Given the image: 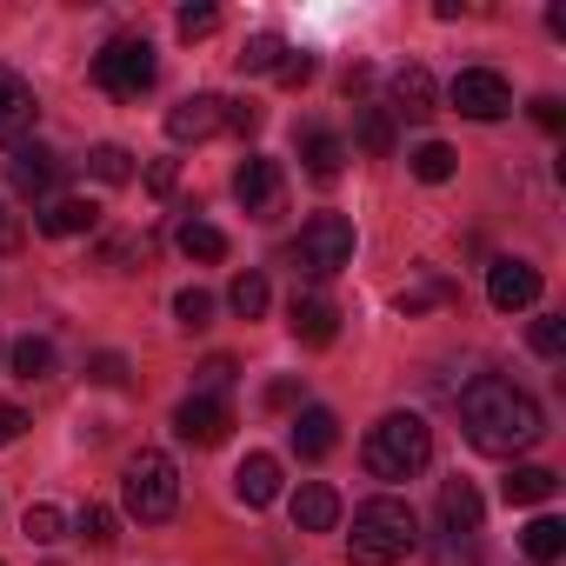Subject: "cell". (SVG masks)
Segmentation results:
<instances>
[{
	"mask_svg": "<svg viewBox=\"0 0 566 566\" xmlns=\"http://www.w3.org/2000/svg\"><path fill=\"white\" fill-rule=\"evenodd\" d=\"M460 427H467V447H473V453L513 460V453H526V447L546 433V413H539V400L520 394L513 380L480 374V380L460 394Z\"/></svg>",
	"mask_w": 566,
	"mask_h": 566,
	"instance_id": "cell-1",
	"label": "cell"
},
{
	"mask_svg": "<svg viewBox=\"0 0 566 566\" xmlns=\"http://www.w3.org/2000/svg\"><path fill=\"white\" fill-rule=\"evenodd\" d=\"M413 546H420V520H413L407 500L380 493V500H367L354 513V533H347V559L354 566H400Z\"/></svg>",
	"mask_w": 566,
	"mask_h": 566,
	"instance_id": "cell-2",
	"label": "cell"
},
{
	"mask_svg": "<svg viewBox=\"0 0 566 566\" xmlns=\"http://www.w3.org/2000/svg\"><path fill=\"white\" fill-rule=\"evenodd\" d=\"M360 460H367L374 480H413V473H427V460H433V427H427L420 413H387L380 427H367Z\"/></svg>",
	"mask_w": 566,
	"mask_h": 566,
	"instance_id": "cell-3",
	"label": "cell"
},
{
	"mask_svg": "<svg viewBox=\"0 0 566 566\" xmlns=\"http://www.w3.org/2000/svg\"><path fill=\"white\" fill-rule=\"evenodd\" d=\"M120 493H127V513H134V520L160 526V520H174V506H180V467H174L160 447H140V453L127 460V473H120Z\"/></svg>",
	"mask_w": 566,
	"mask_h": 566,
	"instance_id": "cell-4",
	"label": "cell"
},
{
	"mask_svg": "<svg viewBox=\"0 0 566 566\" xmlns=\"http://www.w3.org/2000/svg\"><path fill=\"white\" fill-rule=\"evenodd\" d=\"M154 74H160V61H154V48L134 41V34H120V41H107V48L94 54V87L114 94V101H140V94L154 87Z\"/></svg>",
	"mask_w": 566,
	"mask_h": 566,
	"instance_id": "cell-5",
	"label": "cell"
},
{
	"mask_svg": "<svg viewBox=\"0 0 566 566\" xmlns=\"http://www.w3.org/2000/svg\"><path fill=\"white\" fill-rule=\"evenodd\" d=\"M294 266L314 280H334L340 266H354V220L347 213H314L294 240Z\"/></svg>",
	"mask_w": 566,
	"mask_h": 566,
	"instance_id": "cell-6",
	"label": "cell"
},
{
	"mask_svg": "<svg viewBox=\"0 0 566 566\" xmlns=\"http://www.w3.org/2000/svg\"><path fill=\"white\" fill-rule=\"evenodd\" d=\"M447 101H453V114H467V120H506V114H513V87H506L493 67H467V74L447 87Z\"/></svg>",
	"mask_w": 566,
	"mask_h": 566,
	"instance_id": "cell-7",
	"label": "cell"
},
{
	"mask_svg": "<svg viewBox=\"0 0 566 566\" xmlns=\"http://www.w3.org/2000/svg\"><path fill=\"white\" fill-rule=\"evenodd\" d=\"M280 193H287V180H280V160L247 154L240 174H233V200H240L253 220H273V213H280Z\"/></svg>",
	"mask_w": 566,
	"mask_h": 566,
	"instance_id": "cell-8",
	"label": "cell"
},
{
	"mask_svg": "<svg viewBox=\"0 0 566 566\" xmlns=\"http://www.w3.org/2000/svg\"><path fill=\"white\" fill-rule=\"evenodd\" d=\"M174 433H180L187 447H220V440L233 433V407H227L220 394H193V400L174 407Z\"/></svg>",
	"mask_w": 566,
	"mask_h": 566,
	"instance_id": "cell-9",
	"label": "cell"
},
{
	"mask_svg": "<svg viewBox=\"0 0 566 566\" xmlns=\"http://www.w3.org/2000/svg\"><path fill=\"white\" fill-rule=\"evenodd\" d=\"M213 134H227V101L220 94H187L180 107H167V140L174 147H200V140H213Z\"/></svg>",
	"mask_w": 566,
	"mask_h": 566,
	"instance_id": "cell-10",
	"label": "cell"
},
{
	"mask_svg": "<svg viewBox=\"0 0 566 566\" xmlns=\"http://www.w3.org/2000/svg\"><path fill=\"white\" fill-rule=\"evenodd\" d=\"M34 114H41V101H34V87L14 74V67H0V147H21L28 134H34Z\"/></svg>",
	"mask_w": 566,
	"mask_h": 566,
	"instance_id": "cell-11",
	"label": "cell"
},
{
	"mask_svg": "<svg viewBox=\"0 0 566 566\" xmlns=\"http://www.w3.org/2000/svg\"><path fill=\"white\" fill-rule=\"evenodd\" d=\"M486 301H493L500 314L533 307V301H539V266H526V260H493V266H486Z\"/></svg>",
	"mask_w": 566,
	"mask_h": 566,
	"instance_id": "cell-12",
	"label": "cell"
},
{
	"mask_svg": "<svg viewBox=\"0 0 566 566\" xmlns=\"http://www.w3.org/2000/svg\"><path fill=\"white\" fill-rule=\"evenodd\" d=\"M54 180H61V160L48 154V147H14L8 154V187L14 193H28V200H41V193H54Z\"/></svg>",
	"mask_w": 566,
	"mask_h": 566,
	"instance_id": "cell-13",
	"label": "cell"
},
{
	"mask_svg": "<svg viewBox=\"0 0 566 566\" xmlns=\"http://www.w3.org/2000/svg\"><path fill=\"white\" fill-rule=\"evenodd\" d=\"M287 327H294V340H301V347H334L340 314H334V301H321V294H294Z\"/></svg>",
	"mask_w": 566,
	"mask_h": 566,
	"instance_id": "cell-14",
	"label": "cell"
},
{
	"mask_svg": "<svg viewBox=\"0 0 566 566\" xmlns=\"http://www.w3.org/2000/svg\"><path fill=\"white\" fill-rule=\"evenodd\" d=\"M433 74L420 67V61H407V67H394V107L387 114H400V120H427L433 114Z\"/></svg>",
	"mask_w": 566,
	"mask_h": 566,
	"instance_id": "cell-15",
	"label": "cell"
},
{
	"mask_svg": "<svg viewBox=\"0 0 566 566\" xmlns=\"http://www.w3.org/2000/svg\"><path fill=\"white\" fill-rule=\"evenodd\" d=\"M34 227H41L48 240H74V233H94V227H101V207L67 193V200H48V207L34 213Z\"/></svg>",
	"mask_w": 566,
	"mask_h": 566,
	"instance_id": "cell-16",
	"label": "cell"
},
{
	"mask_svg": "<svg viewBox=\"0 0 566 566\" xmlns=\"http://www.w3.org/2000/svg\"><path fill=\"white\" fill-rule=\"evenodd\" d=\"M287 433H294V453H301V460H327V453L340 447V420H334L327 407H301Z\"/></svg>",
	"mask_w": 566,
	"mask_h": 566,
	"instance_id": "cell-17",
	"label": "cell"
},
{
	"mask_svg": "<svg viewBox=\"0 0 566 566\" xmlns=\"http://www.w3.org/2000/svg\"><path fill=\"white\" fill-rule=\"evenodd\" d=\"M440 533L447 539H473L480 533V493H473V480H447L440 486Z\"/></svg>",
	"mask_w": 566,
	"mask_h": 566,
	"instance_id": "cell-18",
	"label": "cell"
},
{
	"mask_svg": "<svg viewBox=\"0 0 566 566\" xmlns=\"http://www.w3.org/2000/svg\"><path fill=\"white\" fill-rule=\"evenodd\" d=\"M294 526H301V533H334V526H340V493H334L327 480H307V486L294 493Z\"/></svg>",
	"mask_w": 566,
	"mask_h": 566,
	"instance_id": "cell-19",
	"label": "cell"
},
{
	"mask_svg": "<svg viewBox=\"0 0 566 566\" xmlns=\"http://www.w3.org/2000/svg\"><path fill=\"white\" fill-rule=\"evenodd\" d=\"M233 493H240L247 506H273V500H280V460H273V453H247L240 473H233Z\"/></svg>",
	"mask_w": 566,
	"mask_h": 566,
	"instance_id": "cell-20",
	"label": "cell"
},
{
	"mask_svg": "<svg viewBox=\"0 0 566 566\" xmlns=\"http://www.w3.org/2000/svg\"><path fill=\"white\" fill-rule=\"evenodd\" d=\"M559 493V473L553 467H513L506 480H500V500L506 506H539V500H553Z\"/></svg>",
	"mask_w": 566,
	"mask_h": 566,
	"instance_id": "cell-21",
	"label": "cell"
},
{
	"mask_svg": "<svg viewBox=\"0 0 566 566\" xmlns=\"http://www.w3.org/2000/svg\"><path fill=\"white\" fill-rule=\"evenodd\" d=\"M301 160H307V174L314 180H340V167H347V147H340V134H301Z\"/></svg>",
	"mask_w": 566,
	"mask_h": 566,
	"instance_id": "cell-22",
	"label": "cell"
},
{
	"mask_svg": "<svg viewBox=\"0 0 566 566\" xmlns=\"http://www.w3.org/2000/svg\"><path fill=\"white\" fill-rule=\"evenodd\" d=\"M520 546H526V559L533 566H553L559 553H566V520H553V513H539L526 533H520Z\"/></svg>",
	"mask_w": 566,
	"mask_h": 566,
	"instance_id": "cell-23",
	"label": "cell"
},
{
	"mask_svg": "<svg viewBox=\"0 0 566 566\" xmlns=\"http://www.w3.org/2000/svg\"><path fill=\"white\" fill-rule=\"evenodd\" d=\"M266 301H273V287H266V273H233V287H227V307L240 314V321H260L266 314Z\"/></svg>",
	"mask_w": 566,
	"mask_h": 566,
	"instance_id": "cell-24",
	"label": "cell"
},
{
	"mask_svg": "<svg viewBox=\"0 0 566 566\" xmlns=\"http://www.w3.org/2000/svg\"><path fill=\"white\" fill-rule=\"evenodd\" d=\"M180 253L213 266V260H227V233H220L213 220H187V227H180Z\"/></svg>",
	"mask_w": 566,
	"mask_h": 566,
	"instance_id": "cell-25",
	"label": "cell"
},
{
	"mask_svg": "<svg viewBox=\"0 0 566 566\" xmlns=\"http://www.w3.org/2000/svg\"><path fill=\"white\" fill-rule=\"evenodd\" d=\"M413 174H420L427 187H440V180L460 174V154H453L447 140H427V147H413Z\"/></svg>",
	"mask_w": 566,
	"mask_h": 566,
	"instance_id": "cell-26",
	"label": "cell"
},
{
	"mask_svg": "<svg viewBox=\"0 0 566 566\" xmlns=\"http://www.w3.org/2000/svg\"><path fill=\"white\" fill-rule=\"evenodd\" d=\"M280 54H287V41H280V34H253V41L233 54V67H240V74H273Z\"/></svg>",
	"mask_w": 566,
	"mask_h": 566,
	"instance_id": "cell-27",
	"label": "cell"
},
{
	"mask_svg": "<svg viewBox=\"0 0 566 566\" xmlns=\"http://www.w3.org/2000/svg\"><path fill=\"white\" fill-rule=\"evenodd\" d=\"M87 167H94V180H107V187H127V180H134V154L114 147V140H101V147L87 154Z\"/></svg>",
	"mask_w": 566,
	"mask_h": 566,
	"instance_id": "cell-28",
	"label": "cell"
},
{
	"mask_svg": "<svg viewBox=\"0 0 566 566\" xmlns=\"http://www.w3.org/2000/svg\"><path fill=\"white\" fill-rule=\"evenodd\" d=\"M14 374H21V380H48V374H54V347L34 340V334L14 340Z\"/></svg>",
	"mask_w": 566,
	"mask_h": 566,
	"instance_id": "cell-29",
	"label": "cell"
},
{
	"mask_svg": "<svg viewBox=\"0 0 566 566\" xmlns=\"http://www.w3.org/2000/svg\"><path fill=\"white\" fill-rule=\"evenodd\" d=\"M360 147L367 154H394V114L387 107H367L360 114Z\"/></svg>",
	"mask_w": 566,
	"mask_h": 566,
	"instance_id": "cell-30",
	"label": "cell"
},
{
	"mask_svg": "<svg viewBox=\"0 0 566 566\" xmlns=\"http://www.w3.org/2000/svg\"><path fill=\"white\" fill-rule=\"evenodd\" d=\"M526 340H533V354H539V360H559V354H566V321H559V314H539Z\"/></svg>",
	"mask_w": 566,
	"mask_h": 566,
	"instance_id": "cell-31",
	"label": "cell"
},
{
	"mask_svg": "<svg viewBox=\"0 0 566 566\" xmlns=\"http://www.w3.org/2000/svg\"><path fill=\"white\" fill-rule=\"evenodd\" d=\"M174 314H180V327H207L213 321V294L207 287H180L174 294Z\"/></svg>",
	"mask_w": 566,
	"mask_h": 566,
	"instance_id": "cell-32",
	"label": "cell"
},
{
	"mask_svg": "<svg viewBox=\"0 0 566 566\" xmlns=\"http://www.w3.org/2000/svg\"><path fill=\"white\" fill-rule=\"evenodd\" d=\"M21 526H28V539H34V546H54L67 520H61V506H48V500H41V506H28V520H21Z\"/></svg>",
	"mask_w": 566,
	"mask_h": 566,
	"instance_id": "cell-33",
	"label": "cell"
},
{
	"mask_svg": "<svg viewBox=\"0 0 566 566\" xmlns=\"http://www.w3.org/2000/svg\"><path fill=\"white\" fill-rule=\"evenodd\" d=\"M174 28H180V41H207V34L220 28V8H180Z\"/></svg>",
	"mask_w": 566,
	"mask_h": 566,
	"instance_id": "cell-34",
	"label": "cell"
},
{
	"mask_svg": "<svg viewBox=\"0 0 566 566\" xmlns=\"http://www.w3.org/2000/svg\"><path fill=\"white\" fill-rule=\"evenodd\" d=\"M74 526H81V539H87V546H114V513H107V506H87Z\"/></svg>",
	"mask_w": 566,
	"mask_h": 566,
	"instance_id": "cell-35",
	"label": "cell"
},
{
	"mask_svg": "<svg viewBox=\"0 0 566 566\" xmlns=\"http://www.w3.org/2000/svg\"><path fill=\"white\" fill-rule=\"evenodd\" d=\"M273 81H280V87H307V81H314V54H280Z\"/></svg>",
	"mask_w": 566,
	"mask_h": 566,
	"instance_id": "cell-36",
	"label": "cell"
},
{
	"mask_svg": "<svg viewBox=\"0 0 566 566\" xmlns=\"http://www.w3.org/2000/svg\"><path fill=\"white\" fill-rule=\"evenodd\" d=\"M260 120H266V114H260L253 101H227V127H233V134H253Z\"/></svg>",
	"mask_w": 566,
	"mask_h": 566,
	"instance_id": "cell-37",
	"label": "cell"
},
{
	"mask_svg": "<svg viewBox=\"0 0 566 566\" xmlns=\"http://www.w3.org/2000/svg\"><path fill=\"white\" fill-rule=\"evenodd\" d=\"M533 120H539L546 134H559V127H566V107H559L553 94H539V101H533Z\"/></svg>",
	"mask_w": 566,
	"mask_h": 566,
	"instance_id": "cell-38",
	"label": "cell"
},
{
	"mask_svg": "<svg viewBox=\"0 0 566 566\" xmlns=\"http://www.w3.org/2000/svg\"><path fill=\"white\" fill-rule=\"evenodd\" d=\"M94 380H101V387H120V380H127L120 354H101V360H94Z\"/></svg>",
	"mask_w": 566,
	"mask_h": 566,
	"instance_id": "cell-39",
	"label": "cell"
},
{
	"mask_svg": "<svg viewBox=\"0 0 566 566\" xmlns=\"http://www.w3.org/2000/svg\"><path fill=\"white\" fill-rule=\"evenodd\" d=\"M200 380H207V394H227V380H233V360H207V367H200Z\"/></svg>",
	"mask_w": 566,
	"mask_h": 566,
	"instance_id": "cell-40",
	"label": "cell"
},
{
	"mask_svg": "<svg viewBox=\"0 0 566 566\" xmlns=\"http://www.w3.org/2000/svg\"><path fill=\"white\" fill-rule=\"evenodd\" d=\"M21 427H28V413H21V407H0V447H14V440H21Z\"/></svg>",
	"mask_w": 566,
	"mask_h": 566,
	"instance_id": "cell-41",
	"label": "cell"
},
{
	"mask_svg": "<svg viewBox=\"0 0 566 566\" xmlns=\"http://www.w3.org/2000/svg\"><path fill=\"white\" fill-rule=\"evenodd\" d=\"M174 180H180V167H174V160H154V174H147V187H154V193H174Z\"/></svg>",
	"mask_w": 566,
	"mask_h": 566,
	"instance_id": "cell-42",
	"label": "cell"
},
{
	"mask_svg": "<svg viewBox=\"0 0 566 566\" xmlns=\"http://www.w3.org/2000/svg\"><path fill=\"white\" fill-rule=\"evenodd\" d=\"M294 400H301L294 380H273V387H266V407H294Z\"/></svg>",
	"mask_w": 566,
	"mask_h": 566,
	"instance_id": "cell-43",
	"label": "cell"
},
{
	"mask_svg": "<svg viewBox=\"0 0 566 566\" xmlns=\"http://www.w3.org/2000/svg\"><path fill=\"white\" fill-rule=\"evenodd\" d=\"M0 227H8V213H0Z\"/></svg>",
	"mask_w": 566,
	"mask_h": 566,
	"instance_id": "cell-44",
	"label": "cell"
}]
</instances>
